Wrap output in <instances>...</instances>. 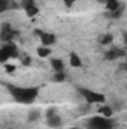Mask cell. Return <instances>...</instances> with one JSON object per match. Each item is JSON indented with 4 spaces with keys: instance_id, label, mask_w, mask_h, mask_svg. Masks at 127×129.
<instances>
[{
    "instance_id": "cell-2",
    "label": "cell",
    "mask_w": 127,
    "mask_h": 129,
    "mask_svg": "<svg viewBox=\"0 0 127 129\" xmlns=\"http://www.w3.org/2000/svg\"><path fill=\"white\" fill-rule=\"evenodd\" d=\"M88 125L91 129H114V122L108 117H103V116L91 117Z\"/></svg>"
},
{
    "instance_id": "cell-23",
    "label": "cell",
    "mask_w": 127,
    "mask_h": 129,
    "mask_svg": "<svg viewBox=\"0 0 127 129\" xmlns=\"http://www.w3.org/2000/svg\"><path fill=\"white\" fill-rule=\"evenodd\" d=\"M73 2H76V0H64V3H66L67 6H72V5H73Z\"/></svg>"
},
{
    "instance_id": "cell-5",
    "label": "cell",
    "mask_w": 127,
    "mask_h": 129,
    "mask_svg": "<svg viewBox=\"0 0 127 129\" xmlns=\"http://www.w3.org/2000/svg\"><path fill=\"white\" fill-rule=\"evenodd\" d=\"M17 36V32L9 26V24H5L3 27H2V33H0V39L3 41V42H11L14 38Z\"/></svg>"
},
{
    "instance_id": "cell-16",
    "label": "cell",
    "mask_w": 127,
    "mask_h": 129,
    "mask_svg": "<svg viewBox=\"0 0 127 129\" xmlns=\"http://www.w3.org/2000/svg\"><path fill=\"white\" fill-rule=\"evenodd\" d=\"M54 81H57V83L64 81V74H63V72H57V74L54 75Z\"/></svg>"
},
{
    "instance_id": "cell-14",
    "label": "cell",
    "mask_w": 127,
    "mask_h": 129,
    "mask_svg": "<svg viewBox=\"0 0 127 129\" xmlns=\"http://www.w3.org/2000/svg\"><path fill=\"white\" fill-rule=\"evenodd\" d=\"M49 48L48 47H39L37 48V54L40 56V57H46V56H49Z\"/></svg>"
},
{
    "instance_id": "cell-4",
    "label": "cell",
    "mask_w": 127,
    "mask_h": 129,
    "mask_svg": "<svg viewBox=\"0 0 127 129\" xmlns=\"http://www.w3.org/2000/svg\"><path fill=\"white\" fill-rule=\"evenodd\" d=\"M81 93H82V96L85 98V101L88 104H100V102H105V96L102 93H96V92L88 90V89H81Z\"/></svg>"
},
{
    "instance_id": "cell-17",
    "label": "cell",
    "mask_w": 127,
    "mask_h": 129,
    "mask_svg": "<svg viewBox=\"0 0 127 129\" xmlns=\"http://www.w3.org/2000/svg\"><path fill=\"white\" fill-rule=\"evenodd\" d=\"M26 12H27V15H29V17H34V15L39 12V9H37L36 6H33V8H30V9H27Z\"/></svg>"
},
{
    "instance_id": "cell-24",
    "label": "cell",
    "mask_w": 127,
    "mask_h": 129,
    "mask_svg": "<svg viewBox=\"0 0 127 129\" xmlns=\"http://www.w3.org/2000/svg\"><path fill=\"white\" fill-rule=\"evenodd\" d=\"M97 2H99V3H103V5L106 3V0H97Z\"/></svg>"
},
{
    "instance_id": "cell-11",
    "label": "cell",
    "mask_w": 127,
    "mask_h": 129,
    "mask_svg": "<svg viewBox=\"0 0 127 129\" xmlns=\"http://www.w3.org/2000/svg\"><path fill=\"white\" fill-rule=\"evenodd\" d=\"M99 113H100V116L111 119V116H112V108H111V107H102V108L99 110Z\"/></svg>"
},
{
    "instance_id": "cell-8",
    "label": "cell",
    "mask_w": 127,
    "mask_h": 129,
    "mask_svg": "<svg viewBox=\"0 0 127 129\" xmlns=\"http://www.w3.org/2000/svg\"><path fill=\"white\" fill-rule=\"evenodd\" d=\"M60 125H61V119H60L57 114L48 117V126H51V128H58Z\"/></svg>"
},
{
    "instance_id": "cell-7",
    "label": "cell",
    "mask_w": 127,
    "mask_h": 129,
    "mask_svg": "<svg viewBox=\"0 0 127 129\" xmlns=\"http://www.w3.org/2000/svg\"><path fill=\"white\" fill-rule=\"evenodd\" d=\"M39 36H40V41H42V45H43V47H49L51 44H54V42H55V36H54L52 33L42 32Z\"/></svg>"
},
{
    "instance_id": "cell-10",
    "label": "cell",
    "mask_w": 127,
    "mask_h": 129,
    "mask_svg": "<svg viewBox=\"0 0 127 129\" xmlns=\"http://www.w3.org/2000/svg\"><path fill=\"white\" fill-rule=\"evenodd\" d=\"M81 59H79V56L76 54V53H72L70 54V64L73 66V68H78V66H81Z\"/></svg>"
},
{
    "instance_id": "cell-9",
    "label": "cell",
    "mask_w": 127,
    "mask_h": 129,
    "mask_svg": "<svg viewBox=\"0 0 127 129\" xmlns=\"http://www.w3.org/2000/svg\"><path fill=\"white\" fill-rule=\"evenodd\" d=\"M105 5H106V8H108L111 12H112V11H117V9L120 8V2H118V0H106Z\"/></svg>"
},
{
    "instance_id": "cell-13",
    "label": "cell",
    "mask_w": 127,
    "mask_h": 129,
    "mask_svg": "<svg viewBox=\"0 0 127 129\" xmlns=\"http://www.w3.org/2000/svg\"><path fill=\"white\" fill-rule=\"evenodd\" d=\"M111 41H112V35H103V36H100V38H99V42H100L102 45L111 44Z\"/></svg>"
},
{
    "instance_id": "cell-6",
    "label": "cell",
    "mask_w": 127,
    "mask_h": 129,
    "mask_svg": "<svg viewBox=\"0 0 127 129\" xmlns=\"http://www.w3.org/2000/svg\"><path fill=\"white\" fill-rule=\"evenodd\" d=\"M126 53H124V50H120V48H112V50H109L106 54H105V59L106 60H115V59H118V57H123Z\"/></svg>"
},
{
    "instance_id": "cell-1",
    "label": "cell",
    "mask_w": 127,
    "mask_h": 129,
    "mask_svg": "<svg viewBox=\"0 0 127 129\" xmlns=\"http://www.w3.org/2000/svg\"><path fill=\"white\" fill-rule=\"evenodd\" d=\"M9 90L12 93V96L15 101L21 102V104H30L34 101V98L37 96V89H20V87H14V86H9Z\"/></svg>"
},
{
    "instance_id": "cell-25",
    "label": "cell",
    "mask_w": 127,
    "mask_h": 129,
    "mask_svg": "<svg viewBox=\"0 0 127 129\" xmlns=\"http://www.w3.org/2000/svg\"><path fill=\"white\" fill-rule=\"evenodd\" d=\"M70 129H81V128H70Z\"/></svg>"
},
{
    "instance_id": "cell-18",
    "label": "cell",
    "mask_w": 127,
    "mask_h": 129,
    "mask_svg": "<svg viewBox=\"0 0 127 129\" xmlns=\"http://www.w3.org/2000/svg\"><path fill=\"white\" fill-rule=\"evenodd\" d=\"M8 8H9L8 2H6V0H0V14H2V12H5Z\"/></svg>"
},
{
    "instance_id": "cell-15",
    "label": "cell",
    "mask_w": 127,
    "mask_h": 129,
    "mask_svg": "<svg viewBox=\"0 0 127 129\" xmlns=\"http://www.w3.org/2000/svg\"><path fill=\"white\" fill-rule=\"evenodd\" d=\"M21 5H23V8H24L26 11L30 9V8H33V6H36V5H34V0H23Z\"/></svg>"
},
{
    "instance_id": "cell-20",
    "label": "cell",
    "mask_w": 127,
    "mask_h": 129,
    "mask_svg": "<svg viewBox=\"0 0 127 129\" xmlns=\"http://www.w3.org/2000/svg\"><path fill=\"white\" fill-rule=\"evenodd\" d=\"M6 71H8V72H14V71H15V66H12V64H6Z\"/></svg>"
},
{
    "instance_id": "cell-19",
    "label": "cell",
    "mask_w": 127,
    "mask_h": 129,
    "mask_svg": "<svg viewBox=\"0 0 127 129\" xmlns=\"http://www.w3.org/2000/svg\"><path fill=\"white\" fill-rule=\"evenodd\" d=\"M39 117V113L37 111H33V113H30V116H29V120H36Z\"/></svg>"
},
{
    "instance_id": "cell-22",
    "label": "cell",
    "mask_w": 127,
    "mask_h": 129,
    "mask_svg": "<svg viewBox=\"0 0 127 129\" xmlns=\"http://www.w3.org/2000/svg\"><path fill=\"white\" fill-rule=\"evenodd\" d=\"M30 63V59L29 57H23V64H29Z\"/></svg>"
},
{
    "instance_id": "cell-12",
    "label": "cell",
    "mask_w": 127,
    "mask_h": 129,
    "mask_svg": "<svg viewBox=\"0 0 127 129\" xmlns=\"http://www.w3.org/2000/svg\"><path fill=\"white\" fill-rule=\"evenodd\" d=\"M51 64H52V68L57 71V72H63V62L61 60H58V59H54L52 62H51Z\"/></svg>"
},
{
    "instance_id": "cell-3",
    "label": "cell",
    "mask_w": 127,
    "mask_h": 129,
    "mask_svg": "<svg viewBox=\"0 0 127 129\" xmlns=\"http://www.w3.org/2000/svg\"><path fill=\"white\" fill-rule=\"evenodd\" d=\"M11 57H17V48L14 44L8 42V45L0 50V63H6Z\"/></svg>"
},
{
    "instance_id": "cell-21",
    "label": "cell",
    "mask_w": 127,
    "mask_h": 129,
    "mask_svg": "<svg viewBox=\"0 0 127 129\" xmlns=\"http://www.w3.org/2000/svg\"><path fill=\"white\" fill-rule=\"evenodd\" d=\"M55 114V111L54 110H48V113H46V117H51V116H54Z\"/></svg>"
}]
</instances>
